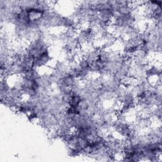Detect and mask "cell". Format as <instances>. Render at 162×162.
<instances>
[{"mask_svg":"<svg viewBox=\"0 0 162 162\" xmlns=\"http://www.w3.org/2000/svg\"><path fill=\"white\" fill-rule=\"evenodd\" d=\"M82 98L80 95H74L72 96L68 101V106H73V107H76L79 105L80 102L81 101Z\"/></svg>","mask_w":162,"mask_h":162,"instance_id":"6da1fadb","label":"cell"}]
</instances>
